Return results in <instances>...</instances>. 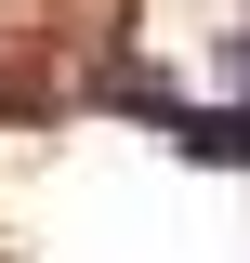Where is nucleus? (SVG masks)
<instances>
[{
	"label": "nucleus",
	"instance_id": "f257e3e1",
	"mask_svg": "<svg viewBox=\"0 0 250 263\" xmlns=\"http://www.w3.org/2000/svg\"><path fill=\"white\" fill-rule=\"evenodd\" d=\"M158 132H171L198 171H250V92H237V105H171Z\"/></svg>",
	"mask_w": 250,
	"mask_h": 263
},
{
	"label": "nucleus",
	"instance_id": "f03ea898",
	"mask_svg": "<svg viewBox=\"0 0 250 263\" xmlns=\"http://www.w3.org/2000/svg\"><path fill=\"white\" fill-rule=\"evenodd\" d=\"M224 79H237V92H250V13H237V27H224Z\"/></svg>",
	"mask_w": 250,
	"mask_h": 263
}]
</instances>
